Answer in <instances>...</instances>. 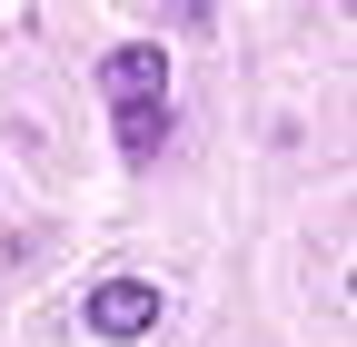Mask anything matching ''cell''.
Segmentation results:
<instances>
[{"mask_svg": "<svg viewBox=\"0 0 357 347\" xmlns=\"http://www.w3.org/2000/svg\"><path fill=\"white\" fill-rule=\"evenodd\" d=\"M100 90H109L119 159H159V139H169V50H159V40L109 50V60H100Z\"/></svg>", "mask_w": 357, "mask_h": 347, "instance_id": "1", "label": "cell"}, {"mask_svg": "<svg viewBox=\"0 0 357 347\" xmlns=\"http://www.w3.org/2000/svg\"><path fill=\"white\" fill-rule=\"evenodd\" d=\"M79 318H89V337H109V347H129V337H149L159 318H169V298L149 288V278H100L79 298Z\"/></svg>", "mask_w": 357, "mask_h": 347, "instance_id": "2", "label": "cell"}]
</instances>
